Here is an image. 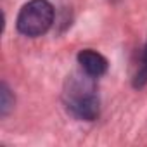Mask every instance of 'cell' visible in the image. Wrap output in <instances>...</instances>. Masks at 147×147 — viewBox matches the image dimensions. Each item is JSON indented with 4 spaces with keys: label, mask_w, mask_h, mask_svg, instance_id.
I'll list each match as a JSON object with an SVG mask.
<instances>
[{
    "label": "cell",
    "mask_w": 147,
    "mask_h": 147,
    "mask_svg": "<svg viewBox=\"0 0 147 147\" xmlns=\"http://www.w3.org/2000/svg\"><path fill=\"white\" fill-rule=\"evenodd\" d=\"M64 102L67 111L75 118L94 121L100 111L99 97L95 94L94 76L87 75L85 71L82 75H73L64 88Z\"/></svg>",
    "instance_id": "6da1fadb"
},
{
    "label": "cell",
    "mask_w": 147,
    "mask_h": 147,
    "mask_svg": "<svg viewBox=\"0 0 147 147\" xmlns=\"http://www.w3.org/2000/svg\"><path fill=\"white\" fill-rule=\"evenodd\" d=\"M54 23V7L49 0H31L18 16V30L24 36H42Z\"/></svg>",
    "instance_id": "7a4b0ae2"
},
{
    "label": "cell",
    "mask_w": 147,
    "mask_h": 147,
    "mask_svg": "<svg viewBox=\"0 0 147 147\" xmlns=\"http://www.w3.org/2000/svg\"><path fill=\"white\" fill-rule=\"evenodd\" d=\"M78 64H80L82 71H85L87 75H90L94 78L102 76L107 71V59L92 49H85L78 54Z\"/></svg>",
    "instance_id": "3957f363"
},
{
    "label": "cell",
    "mask_w": 147,
    "mask_h": 147,
    "mask_svg": "<svg viewBox=\"0 0 147 147\" xmlns=\"http://www.w3.org/2000/svg\"><path fill=\"white\" fill-rule=\"evenodd\" d=\"M147 83V43L144 47L142 52V59H140V66L135 73V78H133V87L135 88H142Z\"/></svg>",
    "instance_id": "277c9868"
},
{
    "label": "cell",
    "mask_w": 147,
    "mask_h": 147,
    "mask_svg": "<svg viewBox=\"0 0 147 147\" xmlns=\"http://www.w3.org/2000/svg\"><path fill=\"white\" fill-rule=\"evenodd\" d=\"M12 106H14V97L11 95V90L7 88V85L2 83V87H0V114L7 116Z\"/></svg>",
    "instance_id": "5b68a950"
}]
</instances>
